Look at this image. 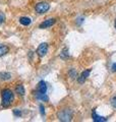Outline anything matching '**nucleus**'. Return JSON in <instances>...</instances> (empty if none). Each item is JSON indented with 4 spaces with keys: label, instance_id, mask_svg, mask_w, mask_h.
<instances>
[{
    "label": "nucleus",
    "instance_id": "f257e3e1",
    "mask_svg": "<svg viewBox=\"0 0 116 122\" xmlns=\"http://www.w3.org/2000/svg\"><path fill=\"white\" fill-rule=\"evenodd\" d=\"M2 106L4 108H8L13 101V93L9 89H4L2 91Z\"/></svg>",
    "mask_w": 116,
    "mask_h": 122
},
{
    "label": "nucleus",
    "instance_id": "f03ea898",
    "mask_svg": "<svg viewBox=\"0 0 116 122\" xmlns=\"http://www.w3.org/2000/svg\"><path fill=\"white\" fill-rule=\"evenodd\" d=\"M57 117L60 121H63V122H68V121H71L72 120V111L69 109H63V110H60L57 114Z\"/></svg>",
    "mask_w": 116,
    "mask_h": 122
},
{
    "label": "nucleus",
    "instance_id": "7ed1b4c3",
    "mask_svg": "<svg viewBox=\"0 0 116 122\" xmlns=\"http://www.w3.org/2000/svg\"><path fill=\"white\" fill-rule=\"evenodd\" d=\"M50 8V4L48 2H39L35 6V10H36L37 13H40V14H43L46 13Z\"/></svg>",
    "mask_w": 116,
    "mask_h": 122
},
{
    "label": "nucleus",
    "instance_id": "20e7f679",
    "mask_svg": "<svg viewBox=\"0 0 116 122\" xmlns=\"http://www.w3.org/2000/svg\"><path fill=\"white\" fill-rule=\"evenodd\" d=\"M37 55L39 57H44L48 52V44L47 43H42L39 45V47L37 48Z\"/></svg>",
    "mask_w": 116,
    "mask_h": 122
},
{
    "label": "nucleus",
    "instance_id": "39448f33",
    "mask_svg": "<svg viewBox=\"0 0 116 122\" xmlns=\"http://www.w3.org/2000/svg\"><path fill=\"white\" fill-rule=\"evenodd\" d=\"M55 22H56L55 18H49V20H44V21L40 25V29H47V28H50V26H52L54 24H55Z\"/></svg>",
    "mask_w": 116,
    "mask_h": 122
},
{
    "label": "nucleus",
    "instance_id": "423d86ee",
    "mask_svg": "<svg viewBox=\"0 0 116 122\" xmlns=\"http://www.w3.org/2000/svg\"><path fill=\"white\" fill-rule=\"evenodd\" d=\"M90 72H91V69H87V70H84L82 72V74L79 75V77L77 78V81H79V83H84V81L87 79V77L89 75H90Z\"/></svg>",
    "mask_w": 116,
    "mask_h": 122
},
{
    "label": "nucleus",
    "instance_id": "0eeeda50",
    "mask_svg": "<svg viewBox=\"0 0 116 122\" xmlns=\"http://www.w3.org/2000/svg\"><path fill=\"white\" fill-rule=\"evenodd\" d=\"M92 117H93V120H94L95 122H105V121H107V118L102 117V116H99L98 114L95 112V110L92 113Z\"/></svg>",
    "mask_w": 116,
    "mask_h": 122
},
{
    "label": "nucleus",
    "instance_id": "6e6552de",
    "mask_svg": "<svg viewBox=\"0 0 116 122\" xmlns=\"http://www.w3.org/2000/svg\"><path fill=\"white\" fill-rule=\"evenodd\" d=\"M38 92H40L42 94H46L47 92V86H46V82L44 81H41L38 85Z\"/></svg>",
    "mask_w": 116,
    "mask_h": 122
},
{
    "label": "nucleus",
    "instance_id": "1a4fd4ad",
    "mask_svg": "<svg viewBox=\"0 0 116 122\" xmlns=\"http://www.w3.org/2000/svg\"><path fill=\"white\" fill-rule=\"evenodd\" d=\"M15 93L19 96H25L26 94V91H25V87L22 85H17L16 87H15Z\"/></svg>",
    "mask_w": 116,
    "mask_h": 122
},
{
    "label": "nucleus",
    "instance_id": "9d476101",
    "mask_svg": "<svg viewBox=\"0 0 116 122\" xmlns=\"http://www.w3.org/2000/svg\"><path fill=\"white\" fill-rule=\"evenodd\" d=\"M19 22H21L22 25H31V22H32V20H31L30 17L22 16L19 18Z\"/></svg>",
    "mask_w": 116,
    "mask_h": 122
},
{
    "label": "nucleus",
    "instance_id": "9b49d317",
    "mask_svg": "<svg viewBox=\"0 0 116 122\" xmlns=\"http://www.w3.org/2000/svg\"><path fill=\"white\" fill-rule=\"evenodd\" d=\"M35 96H36V98L39 99V100H43V101H46V102L49 101V98L47 97V95H46V94H42V93H40V92H37Z\"/></svg>",
    "mask_w": 116,
    "mask_h": 122
},
{
    "label": "nucleus",
    "instance_id": "f8f14e48",
    "mask_svg": "<svg viewBox=\"0 0 116 122\" xmlns=\"http://www.w3.org/2000/svg\"><path fill=\"white\" fill-rule=\"evenodd\" d=\"M9 51V48L7 47V46L5 45H0V57L3 56V55H5L7 54Z\"/></svg>",
    "mask_w": 116,
    "mask_h": 122
},
{
    "label": "nucleus",
    "instance_id": "ddd939ff",
    "mask_svg": "<svg viewBox=\"0 0 116 122\" xmlns=\"http://www.w3.org/2000/svg\"><path fill=\"white\" fill-rule=\"evenodd\" d=\"M0 78L2 81H8V79L11 78V74L8 73V72H1L0 73Z\"/></svg>",
    "mask_w": 116,
    "mask_h": 122
},
{
    "label": "nucleus",
    "instance_id": "4468645a",
    "mask_svg": "<svg viewBox=\"0 0 116 122\" xmlns=\"http://www.w3.org/2000/svg\"><path fill=\"white\" fill-rule=\"evenodd\" d=\"M69 57V54H68V50L67 48H64L62 51H61V54H60V58L62 59H67Z\"/></svg>",
    "mask_w": 116,
    "mask_h": 122
},
{
    "label": "nucleus",
    "instance_id": "2eb2a0df",
    "mask_svg": "<svg viewBox=\"0 0 116 122\" xmlns=\"http://www.w3.org/2000/svg\"><path fill=\"white\" fill-rule=\"evenodd\" d=\"M69 76H70L71 78H75L77 74H76V71L75 69H70V71H69Z\"/></svg>",
    "mask_w": 116,
    "mask_h": 122
},
{
    "label": "nucleus",
    "instance_id": "dca6fc26",
    "mask_svg": "<svg viewBox=\"0 0 116 122\" xmlns=\"http://www.w3.org/2000/svg\"><path fill=\"white\" fill-rule=\"evenodd\" d=\"M4 20H5V15H4V13H3V12L0 11V24H3Z\"/></svg>",
    "mask_w": 116,
    "mask_h": 122
},
{
    "label": "nucleus",
    "instance_id": "f3484780",
    "mask_svg": "<svg viewBox=\"0 0 116 122\" xmlns=\"http://www.w3.org/2000/svg\"><path fill=\"white\" fill-rule=\"evenodd\" d=\"M13 115L16 117H19V116H21V112L19 110H13Z\"/></svg>",
    "mask_w": 116,
    "mask_h": 122
},
{
    "label": "nucleus",
    "instance_id": "a211bd4d",
    "mask_svg": "<svg viewBox=\"0 0 116 122\" xmlns=\"http://www.w3.org/2000/svg\"><path fill=\"white\" fill-rule=\"evenodd\" d=\"M40 112H41V115L44 116L45 115V108L43 105H40Z\"/></svg>",
    "mask_w": 116,
    "mask_h": 122
},
{
    "label": "nucleus",
    "instance_id": "6ab92c4d",
    "mask_svg": "<svg viewBox=\"0 0 116 122\" xmlns=\"http://www.w3.org/2000/svg\"><path fill=\"white\" fill-rule=\"evenodd\" d=\"M111 104L113 105L114 108H116V96L112 98V100H111Z\"/></svg>",
    "mask_w": 116,
    "mask_h": 122
},
{
    "label": "nucleus",
    "instance_id": "aec40b11",
    "mask_svg": "<svg viewBox=\"0 0 116 122\" xmlns=\"http://www.w3.org/2000/svg\"><path fill=\"white\" fill-rule=\"evenodd\" d=\"M112 70H113L114 72H116V63L112 64Z\"/></svg>",
    "mask_w": 116,
    "mask_h": 122
},
{
    "label": "nucleus",
    "instance_id": "412c9836",
    "mask_svg": "<svg viewBox=\"0 0 116 122\" xmlns=\"http://www.w3.org/2000/svg\"><path fill=\"white\" fill-rule=\"evenodd\" d=\"M115 29H116V20H115Z\"/></svg>",
    "mask_w": 116,
    "mask_h": 122
}]
</instances>
